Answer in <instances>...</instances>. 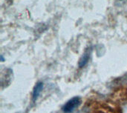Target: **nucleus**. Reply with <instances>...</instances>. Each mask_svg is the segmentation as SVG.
Segmentation results:
<instances>
[{"mask_svg": "<svg viewBox=\"0 0 127 113\" xmlns=\"http://www.w3.org/2000/svg\"><path fill=\"white\" fill-rule=\"evenodd\" d=\"M81 98L78 96L73 97L64 104L62 108V110L64 113H71L81 104Z\"/></svg>", "mask_w": 127, "mask_h": 113, "instance_id": "nucleus-1", "label": "nucleus"}, {"mask_svg": "<svg viewBox=\"0 0 127 113\" xmlns=\"http://www.w3.org/2000/svg\"><path fill=\"white\" fill-rule=\"evenodd\" d=\"M91 51H92V49L89 47L88 49L86 50V51L84 52V53L81 56V58L78 62V67L80 68H83L89 63V59H90V56H91Z\"/></svg>", "mask_w": 127, "mask_h": 113, "instance_id": "nucleus-2", "label": "nucleus"}, {"mask_svg": "<svg viewBox=\"0 0 127 113\" xmlns=\"http://www.w3.org/2000/svg\"><path fill=\"white\" fill-rule=\"evenodd\" d=\"M42 90H43V83L41 81L37 82L36 84V85L34 86L33 92H32V101L33 103L36 101V100L39 97Z\"/></svg>", "mask_w": 127, "mask_h": 113, "instance_id": "nucleus-3", "label": "nucleus"}, {"mask_svg": "<svg viewBox=\"0 0 127 113\" xmlns=\"http://www.w3.org/2000/svg\"><path fill=\"white\" fill-rule=\"evenodd\" d=\"M119 1H124V0H119Z\"/></svg>", "mask_w": 127, "mask_h": 113, "instance_id": "nucleus-4", "label": "nucleus"}]
</instances>
